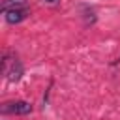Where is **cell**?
<instances>
[{
	"label": "cell",
	"instance_id": "1",
	"mask_svg": "<svg viewBox=\"0 0 120 120\" xmlns=\"http://www.w3.org/2000/svg\"><path fill=\"white\" fill-rule=\"evenodd\" d=\"M2 71L8 77L9 82H17L21 79V75H22V64L15 56H11L9 52H6L4 54V60H2Z\"/></svg>",
	"mask_w": 120,
	"mask_h": 120
},
{
	"label": "cell",
	"instance_id": "2",
	"mask_svg": "<svg viewBox=\"0 0 120 120\" xmlns=\"http://www.w3.org/2000/svg\"><path fill=\"white\" fill-rule=\"evenodd\" d=\"M32 111V105L28 101H8L2 105L4 114H28Z\"/></svg>",
	"mask_w": 120,
	"mask_h": 120
},
{
	"label": "cell",
	"instance_id": "3",
	"mask_svg": "<svg viewBox=\"0 0 120 120\" xmlns=\"http://www.w3.org/2000/svg\"><path fill=\"white\" fill-rule=\"evenodd\" d=\"M26 17H28V9H26V8H17V9L6 11V21H8L9 24H17V22L24 21Z\"/></svg>",
	"mask_w": 120,
	"mask_h": 120
},
{
	"label": "cell",
	"instance_id": "4",
	"mask_svg": "<svg viewBox=\"0 0 120 120\" xmlns=\"http://www.w3.org/2000/svg\"><path fill=\"white\" fill-rule=\"evenodd\" d=\"M26 0H4L2 2V11H9V9H17V8H24Z\"/></svg>",
	"mask_w": 120,
	"mask_h": 120
},
{
	"label": "cell",
	"instance_id": "5",
	"mask_svg": "<svg viewBox=\"0 0 120 120\" xmlns=\"http://www.w3.org/2000/svg\"><path fill=\"white\" fill-rule=\"evenodd\" d=\"M45 2H49V4H56V2H60V0H45Z\"/></svg>",
	"mask_w": 120,
	"mask_h": 120
}]
</instances>
